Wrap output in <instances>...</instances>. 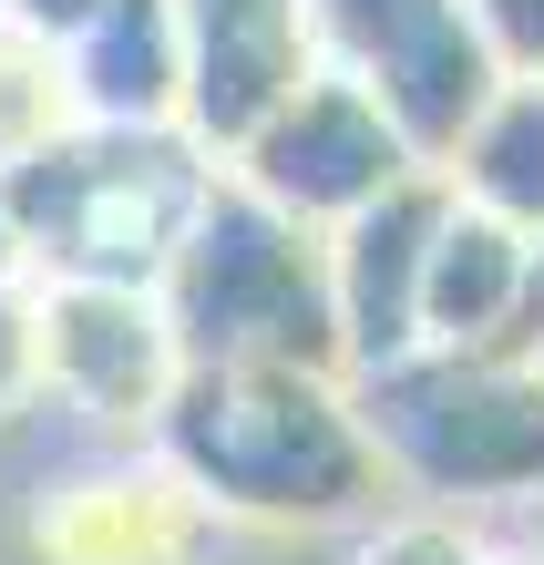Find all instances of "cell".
<instances>
[{
    "instance_id": "1",
    "label": "cell",
    "mask_w": 544,
    "mask_h": 565,
    "mask_svg": "<svg viewBox=\"0 0 544 565\" xmlns=\"http://www.w3.org/2000/svg\"><path fill=\"white\" fill-rule=\"evenodd\" d=\"M145 443L236 524H350L391 493L350 371H175Z\"/></svg>"
},
{
    "instance_id": "2",
    "label": "cell",
    "mask_w": 544,
    "mask_h": 565,
    "mask_svg": "<svg viewBox=\"0 0 544 565\" xmlns=\"http://www.w3.org/2000/svg\"><path fill=\"white\" fill-rule=\"evenodd\" d=\"M154 298H164V329H175L185 371H350L339 360V298H329L319 226L278 216L226 164L195 195Z\"/></svg>"
},
{
    "instance_id": "3",
    "label": "cell",
    "mask_w": 544,
    "mask_h": 565,
    "mask_svg": "<svg viewBox=\"0 0 544 565\" xmlns=\"http://www.w3.org/2000/svg\"><path fill=\"white\" fill-rule=\"evenodd\" d=\"M206 185L216 154L185 124H62L52 145L0 164V206L31 247V278H114V288L164 278Z\"/></svg>"
},
{
    "instance_id": "4",
    "label": "cell",
    "mask_w": 544,
    "mask_h": 565,
    "mask_svg": "<svg viewBox=\"0 0 544 565\" xmlns=\"http://www.w3.org/2000/svg\"><path fill=\"white\" fill-rule=\"evenodd\" d=\"M360 431L381 443V473L422 504H524L544 493V360L524 350H401L381 371H350Z\"/></svg>"
},
{
    "instance_id": "5",
    "label": "cell",
    "mask_w": 544,
    "mask_h": 565,
    "mask_svg": "<svg viewBox=\"0 0 544 565\" xmlns=\"http://www.w3.org/2000/svg\"><path fill=\"white\" fill-rule=\"evenodd\" d=\"M298 11H309L319 62L381 93V114L412 135L422 164L452 154L503 83V62L472 31V0H298Z\"/></svg>"
},
{
    "instance_id": "6",
    "label": "cell",
    "mask_w": 544,
    "mask_h": 565,
    "mask_svg": "<svg viewBox=\"0 0 544 565\" xmlns=\"http://www.w3.org/2000/svg\"><path fill=\"white\" fill-rule=\"evenodd\" d=\"M226 175H236V185H257L278 216H298V226H319V237H329V226H339V216H360L381 185L422 175V154H412V135L381 114V93L319 62V73L298 83V93H288V104L267 114L236 154H226Z\"/></svg>"
},
{
    "instance_id": "7",
    "label": "cell",
    "mask_w": 544,
    "mask_h": 565,
    "mask_svg": "<svg viewBox=\"0 0 544 565\" xmlns=\"http://www.w3.org/2000/svg\"><path fill=\"white\" fill-rule=\"evenodd\" d=\"M31 288H42V402L114 431H154L164 391L185 371L164 298L114 278H31Z\"/></svg>"
},
{
    "instance_id": "8",
    "label": "cell",
    "mask_w": 544,
    "mask_h": 565,
    "mask_svg": "<svg viewBox=\"0 0 544 565\" xmlns=\"http://www.w3.org/2000/svg\"><path fill=\"white\" fill-rule=\"evenodd\" d=\"M452 216V175L422 164V175L381 185L360 216L329 226V298H339V360L350 371H381V360L422 350V278H431V237Z\"/></svg>"
},
{
    "instance_id": "9",
    "label": "cell",
    "mask_w": 544,
    "mask_h": 565,
    "mask_svg": "<svg viewBox=\"0 0 544 565\" xmlns=\"http://www.w3.org/2000/svg\"><path fill=\"white\" fill-rule=\"evenodd\" d=\"M175 31H185V104H175V124L216 164L319 73V42H309V11H298V0H175Z\"/></svg>"
},
{
    "instance_id": "10",
    "label": "cell",
    "mask_w": 544,
    "mask_h": 565,
    "mask_svg": "<svg viewBox=\"0 0 544 565\" xmlns=\"http://www.w3.org/2000/svg\"><path fill=\"white\" fill-rule=\"evenodd\" d=\"M62 93H73V124H175L185 104L175 0H104L62 42Z\"/></svg>"
},
{
    "instance_id": "11",
    "label": "cell",
    "mask_w": 544,
    "mask_h": 565,
    "mask_svg": "<svg viewBox=\"0 0 544 565\" xmlns=\"http://www.w3.org/2000/svg\"><path fill=\"white\" fill-rule=\"evenodd\" d=\"M195 535H206V504L185 493V473H104V483H73L62 504L42 514V545L52 565H185Z\"/></svg>"
},
{
    "instance_id": "12",
    "label": "cell",
    "mask_w": 544,
    "mask_h": 565,
    "mask_svg": "<svg viewBox=\"0 0 544 565\" xmlns=\"http://www.w3.org/2000/svg\"><path fill=\"white\" fill-rule=\"evenodd\" d=\"M524 257H534L524 226H503V216H483V206L452 195V216H441V237H431V278H422V340H441V350H503L514 298H524Z\"/></svg>"
},
{
    "instance_id": "13",
    "label": "cell",
    "mask_w": 544,
    "mask_h": 565,
    "mask_svg": "<svg viewBox=\"0 0 544 565\" xmlns=\"http://www.w3.org/2000/svg\"><path fill=\"white\" fill-rule=\"evenodd\" d=\"M462 206L544 237V83H493V104L462 124V145L441 154Z\"/></svg>"
},
{
    "instance_id": "14",
    "label": "cell",
    "mask_w": 544,
    "mask_h": 565,
    "mask_svg": "<svg viewBox=\"0 0 544 565\" xmlns=\"http://www.w3.org/2000/svg\"><path fill=\"white\" fill-rule=\"evenodd\" d=\"M62 124H73V93H62V52L0 21V164L31 154V145H52Z\"/></svg>"
},
{
    "instance_id": "15",
    "label": "cell",
    "mask_w": 544,
    "mask_h": 565,
    "mask_svg": "<svg viewBox=\"0 0 544 565\" xmlns=\"http://www.w3.org/2000/svg\"><path fill=\"white\" fill-rule=\"evenodd\" d=\"M42 402V288L0 278V422Z\"/></svg>"
},
{
    "instance_id": "16",
    "label": "cell",
    "mask_w": 544,
    "mask_h": 565,
    "mask_svg": "<svg viewBox=\"0 0 544 565\" xmlns=\"http://www.w3.org/2000/svg\"><path fill=\"white\" fill-rule=\"evenodd\" d=\"M360 565H493L483 545L462 535L441 504H422V514H401V524H381V535L360 545Z\"/></svg>"
},
{
    "instance_id": "17",
    "label": "cell",
    "mask_w": 544,
    "mask_h": 565,
    "mask_svg": "<svg viewBox=\"0 0 544 565\" xmlns=\"http://www.w3.org/2000/svg\"><path fill=\"white\" fill-rule=\"evenodd\" d=\"M472 31L503 62V83H544V0H472Z\"/></svg>"
},
{
    "instance_id": "18",
    "label": "cell",
    "mask_w": 544,
    "mask_h": 565,
    "mask_svg": "<svg viewBox=\"0 0 544 565\" xmlns=\"http://www.w3.org/2000/svg\"><path fill=\"white\" fill-rule=\"evenodd\" d=\"M93 11H104V0H0V21H11V31H31V42H52V52L73 42Z\"/></svg>"
},
{
    "instance_id": "19",
    "label": "cell",
    "mask_w": 544,
    "mask_h": 565,
    "mask_svg": "<svg viewBox=\"0 0 544 565\" xmlns=\"http://www.w3.org/2000/svg\"><path fill=\"white\" fill-rule=\"evenodd\" d=\"M503 350L544 360V237H534V257H524V298H514V329H503Z\"/></svg>"
},
{
    "instance_id": "20",
    "label": "cell",
    "mask_w": 544,
    "mask_h": 565,
    "mask_svg": "<svg viewBox=\"0 0 544 565\" xmlns=\"http://www.w3.org/2000/svg\"><path fill=\"white\" fill-rule=\"evenodd\" d=\"M0 278H31V247H21V226H11V206H0Z\"/></svg>"
}]
</instances>
